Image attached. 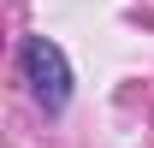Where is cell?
<instances>
[{
    "instance_id": "obj_1",
    "label": "cell",
    "mask_w": 154,
    "mask_h": 148,
    "mask_svg": "<svg viewBox=\"0 0 154 148\" xmlns=\"http://www.w3.org/2000/svg\"><path fill=\"white\" fill-rule=\"evenodd\" d=\"M18 71H24V83H30V95H36V107L65 113V101H71V65H65V54H59V42H48V36H24V48H18Z\"/></svg>"
}]
</instances>
